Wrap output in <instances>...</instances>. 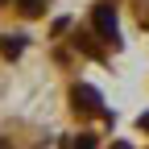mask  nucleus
Here are the masks:
<instances>
[{"instance_id": "4", "label": "nucleus", "mask_w": 149, "mask_h": 149, "mask_svg": "<svg viewBox=\"0 0 149 149\" xmlns=\"http://www.w3.org/2000/svg\"><path fill=\"white\" fill-rule=\"evenodd\" d=\"M141 124H145V128H149V116H141Z\"/></svg>"}, {"instance_id": "1", "label": "nucleus", "mask_w": 149, "mask_h": 149, "mask_svg": "<svg viewBox=\"0 0 149 149\" xmlns=\"http://www.w3.org/2000/svg\"><path fill=\"white\" fill-rule=\"evenodd\" d=\"M95 25H100V33L116 37V13H112V8H95Z\"/></svg>"}, {"instance_id": "2", "label": "nucleus", "mask_w": 149, "mask_h": 149, "mask_svg": "<svg viewBox=\"0 0 149 149\" xmlns=\"http://www.w3.org/2000/svg\"><path fill=\"white\" fill-rule=\"evenodd\" d=\"M21 13L25 17H42L46 13V0H21Z\"/></svg>"}, {"instance_id": "3", "label": "nucleus", "mask_w": 149, "mask_h": 149, "mask_svg": "<svg viewBox=\"0 0 149 149\" xmlns=\"http://www.w3.org/2000/svg\"><path fill=\"white\" fill-rule=\"evenodd\" d=\"M74 149H95V137H79V141H74Z\"/></svg>"}]
</instances>
